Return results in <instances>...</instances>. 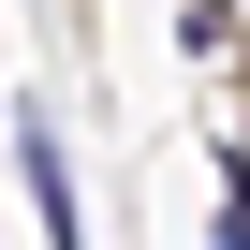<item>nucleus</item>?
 Here are the masks:
<instances>
[{
  "label": "nucleus",
  "mask_w": 250,
  "mask_h": 250,
  "mask_svg": "<svg viewBox=\"0 0 250 250\" xmlns=\"http://www.w3.org/2000/svg\"><path fill=\"white\" fill-rule=\"evenodd\" d=\"M15 177H30V221H44V250H88V206H74V147H59L44 88L15 103Z\"/></svg>",
  "instance_id": "nucleus-1"
}]
</instances>
